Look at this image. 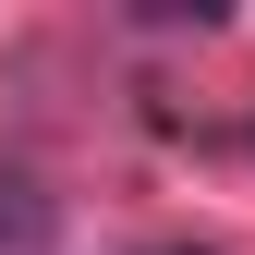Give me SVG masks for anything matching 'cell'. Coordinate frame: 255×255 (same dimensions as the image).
<instances>
[{
	"instance_id": "cell-1",
	"label": "cell",
	"mask_w": 255,
	"mask_h": 255,
	"mask_svg": "<svg viewBox=\"0 0 255 255\" xmlns=\"http://www.w3.org/2000/svg\"><path fill=\"white\" fill-rule=\"evenodd\" d=\"M0 255H61V195L37 170H0Z\"/></svg>"
},
{
	"instance_id": "cell-2",
	"label": "cell",
	"mask_w": 255,
	"mask_h": 255,
	"mask_svg": "<svg viewBox=\"0 0 255 255\" xmlns=\"http://www.w3.org/2000/svg\"><path fill=\"white\" fill-rule=\"evenodd\" d=\"M134 255H219V243H134Z\"/></svg>"
}]
</instances>
